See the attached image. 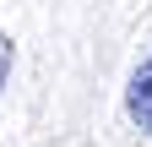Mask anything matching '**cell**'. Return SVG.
<instances>
[{
	"label": "cell",
	"mask_w": 152,
	"mask_h": 147,
	"mask_svg": "<svg viewBox=\"0 0 152 147\" xmlns=\"http://www.w3.org/2000/svg\"><path fill=\"white\" fill-rule=\"evenodd\" d=\"M11 60H16V49H11L6 33H0V87H6V76H11Z\"/></svg>",
	"instance_id": "7a4b0ae2"
},
{
	"label": "cell",
	"mask_w": 152,
	"mask_h": 147,
	"mask_svg": "<svg viewBox=\"0 0 152 147\" xmlns=\"http://www.w3.org/2000/svg\"><path fill=\"white\" fill-rule=\"evenodd\" d=\"M125 115H130L136 131L152 136V54L130 71V82H125Z\"/></svg>",
	"instance_id": "6da1fadb"
}]
</instances>
